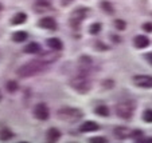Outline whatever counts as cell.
<instances>
[{
	"label": "cell",
	"instance_id": "1",
	"mask_svg": "<svg viewBox=\"0 0 152 143\" xmlns=\"http://www.w3.org/2000/svg\"><path fill=\"white\" fill-rule=\"evenodd\" d=\"M47 66H49V64H46L45 62H42V60H39V59L31 60V62H28V63L23 64L22 67H19V70H18V75H19L20 78L34 76V75L43 72L47 68Z\"/></svg>",
	"mask_w": 152,
	"mask_h": 143
},
{
	"label": "cell",
	"instance_id": "2",
	"mask_svg": "<svg viewBox=\"0 0 152 143\" xmlns=\"http://www.w3.org/2000/svg\"><path fill=\"white\" fill-rule=\"evenodd\" d=\"M57 116L63 122H67V123H74L77 120H80L83 116V112L81 110L75 109V107H62L57 111Z\"/></svg>",
	"mask_w": 152,
	"mask_h": 143
},
{
	"label": "cell",
	"instance_id": "3",
	"mask_svg": "<svg viewBox=\"0 0 152 143\" xmlns=\"http://www.w3.org/2000/svg\"><path fill=\"white\" fill-rule=\"evenodd\" d=\"M70 87L74 88L77 92H81V94H86L92 88V83L89 82L88 76L86 75H78V76L73 78L70 80Z\"/></svg>",
	"mask_w": 152,
	"mask_h": 143
},
{
	"label": "cell",
	"instance_id": "4",
	"mask_svg": "<svg viewBox=\"0 0 152 143\" xmlns=\"http://www.w3.org/2000/svg\"><path fill=\"white\" fill-rule=\"evenodd\" d=\"M135 103L132 100H124V102H120L116 106V114L117 116L123 118V119H131V116L135 112Z\"/></svg>",
	"mask_w": 152,
	"mask_h": 143
},
{
	"label": "cell",
	"instance_id": "5",
	"mask_svg": "<svg viewBox=\"0 0 152 143\" xmlns=\"http://www.w3.org/2000/svg\"><path fill=\"white\" fill-rule=\"evenodd\" d=\"M86 12H88V9L83 8V7H82V8L74 9V11L72 12V15H70V24H72V27L78 28V26L81 24V22L85 19Z\"/></svg>",
	"mask_w": 152,
	"mask_h": 143
},
{
	"label": "cell",
	"instance_id": "6",
	"mask_svg": "<svg viewBox=\"0 0 152 143\" xmlns=\"http://www.w3.org/2000/svg\"><path fill=\"white\" fill-rule=\"evenodd\" d=\"M115 134L117 135L120 139L141 137V131H139V130H129V129H126V127H116V129H115Z\"/></svg>",
	"mask_w": 152,
	"mask_h": 143
},
{
	"label": "cell",
	"instance_id": "7",
	"mask_svg": "<svg viewBox=\"0 0 152 143\" xmlns=\"http://www.w3.org/2000/svg\"><path fill=\"white\" fill-rule=\"evenodd\" d=\"M92 64H93V62L89 56H86V55L81 56L80 59H78V70H80V75H86V76H88L90 68H92Z\"/></svg>",
	"mask_w": 152,
	"mask_h": 143
},
{
	"label": "cell",
	"instance_id": "8",
	"mask_svg": "<svg viewBox=\"0 0 152 143\" xmlns=\"http://www.w3.org/2000/svg\"><path fill=\"white\" fill-rule=\"evenodd\" d=\"M133 83L141 88H152V76L149 75H136L133 76Z\"/></svg>",
	"mask_w": 152,
	"mask_h": 143
},
{
	"label": "cell",
	"instance_id": "9",
	"mask_svg": "<svg viewBox=\"0 0 152 143\" xmlns=\"http://www.w3.org/2000/svg\"><path fill=\"white\" fill-rule=\"evenodd\" d=\"M34 115H35V118L39 120H47L50 116L49 107H47L45 103L37 104V106L34 107Z\"/></svg>",
	"mask_w": 152,
	"mask_h": 143
},
{
	"label": "cell",
	"instance_id": "10",
	"mask_svg": "<svg viewBox=\"0 0 152 143\" xmlns=\"http://www.w3.org/2000/svg\"><path fill=\"white\" fill-rule=\"evenodd\" d=\"M38 59L45 62L46 64H51L59 59V54H58V52H42Z\"/></svg>",
	"mask_w": 152,
	"mask_h": 143
},
{
	"label": "cell",
	"instance_id": "11",
	"mask_svg": "<svg viewBox=\"0 0 152 143\" xmlns=\"http://www.w3.org/2000/svg\"><path fill=\"white\" fill-rule=\"evenodd\" d=\"M39 27L45 29H49V31H54L57 28V22L53 17H43V19L39 20Z\"/></svg>",
	"mask_w": 152,
	"mask_h": 143
},
{
	"label": "cell",
	"instance_id": "12",
	"mask_svg": "<svg viewBox=\"0 0 152 143\" xmlns=\"http://www.w3.org/2000/svg\"><path fill=\"white\" fill-rule=\"evenodd\" d=\"M50 7H51V4L47 0H37L34 3V11L38 14H42V12H46Z\"/></svg>",
	"mask_w": 152,
	"mask_h": 143
},
{
	"label": "cell",
	"instance_id": "13",
	"mask_svg": "<svg viewBox=\"0 0 152 143\" xmlns=\"http://www.w3.org/2000/svg\"><path fill=\"white\" fill-rule=\"evenodd\" d=\"M133 42H135V46L137 48H145V47L149 46V39L145 35H137Z\"/></svg>",
	"mask_w": 152,
	"mask_h": 143
},
{
	"label": "cell",
	"instance_id": "14",
	"mask_svg": "<svg viewBox=\"0 0 152 143\" xmlns=\"http://www.w3.org/2000/svg\"><path fill=\"white\" fill-rule=\"evenodd\" d=\"M46 43H47V46L53 50V51H61V50L63 48L62 42H61L59 39H57V37H50Z\"/></svg>",
	"mask_w": 152,
	"mask_h": 143
},
{
	"label": "cell",
	"instance_id": "15",
	"mask_svg": "<svg viewBox=\"0 0 152 143\" xmlns=\"http://www.w3.org/2000/svg\"><path fill=\"white\" fill-rule=\"evenodd\" d=\"M100 129V126H98L96 122H92V120H88V122H85V123L81 126V131L82 132H92V131H97V130Z\"/></svg>",
	"mask_w": 152,
	"mask_h": 143
},
{
	"label": "cell",
	"instance_id": "16",
	"mask_svg": "<svg viewBox=\"0 0 152 143\" xmlns=\"http://www.w3.org/2000/svg\"><path fill=\"white\" fill-rule=\"evenodd\" d=\"M46 137L50 142H57L61 138V131L58 129H55V127H51V129L46 132Z\"/></svg>",
	"mask_w": 152,
	"mask_h": 143
},
{
	"label": "cell",
	"instance_id": "17",
	"mask_svg": "<svg viewBox=\"0 0 152 143\" xmlns=\"http://www.w3.org/2000/svg\"><path fill=\"white\" fill-rule=\"evenodd\" d=\"M26 20H27V15L24 14V12H18V14L12 17L11 23L14 24V26H18V24H23Z\"/></svg>",
	"mask_w": 152,
	"mask_h": 143
},
{
	"label": "cell",
	"instance_id": "18",
	"mask_svg": "<svg viewBox=\"0 0 152 143\" xmlns=\"http://www.w3.org/2000/svg\"><path fill=\"white\" fill-rule=\"evenodd\" d=\"M24 52H27V54H38V52H40V46L38 43H35V42H31V43H28L24 47Z\"/></svg>",
	"mask_w": 152,
	"mask_h": 143
},
{
	"label": "cell",
	"instance_id": "19",
	"mask_svg": "<svg viewBox=\"0 0 152 143\" xmlns=\"http://www.w3.org/2000/svg\"><path fill=\"white\" fill-rule=\"evenodd\" d=\"M27 32L24 31H16L14 35H12V40L14 42H16V43H23V42H26L27 40Z\"/></svg>",
	"mask_w": 152,
	"mask_h": 143
},
{
	"label": "cell",
	"instance_id": "20",
	"mask_svg": "<svg viewBox=\"0 0 152 143\" xmlns=\"http://www.w3.org/2000/svg\"><path fill=\"white\" fill-rule=\"evenodd\" d=\"M11 138H14V134H12L11 130H8V129L0 130V140H8Z\"/></svg>",
	"mask_w": 152,
	"mask_h": 143
},
{
	"label": "cell",
	"instance_id": "21",
	"mask_svg": "<svg viewBox=\"0 0 152 143\" xmlns=\"http://www.w3.org/2000/svg\"><path fill=\"white\" fill-rule=\"evenodd\" d=\"M96 114L100 115V116H109V109L104 104L96 107Z\"/></svg>",
	"mask_w": 152,
	"mask_h": 143
},
{
	"label": "cell",
	"instance_id": "22",
	"mask_svg": "<svg viewBox=\"0 0 152 143\" xmlns=\"http://www.w3.org/2000/svg\"><path fill=\"white\" fill-rule=\"evenodd\" d=\"M101 7H102V9H105V12H108V14H113V12H115L113 6L110 3H108V1H102V3H101Z\"/></svg>",
	"mask_w": 152,
	"mask_h": 143
},
{
	"label": "cell",
	"instance_id": "23",
	"mask_svg": "<svg viewBox=\"0 0 152 143\" xmlns=\"http://www.w3.org/2000/svg\"><path fill=\"white\" fill-rule=\"evenodd\" d=\"M115 27H116V29H117V31H124V29H125V27H126V24H125V22H124V20L117 19V20H115Z\"/></svg>",
	"mask_w": 152,
	"mask_h": 143
},
{
	"label": "cell",
	"instance_id": "24",
	"mask_svg": "<svg viewBox=\"0 0 152 143\" xmlns=\"http://www.w3.org/2000/svg\"><path fill=\"white\" fill-rule=\"evenodd\" d=\"M143 120L147 123H152V110H145L143 112Z\"/></svg>",
	"mask_w": 152,
	"mask_h": 143
},
{
	"label": "cell",
	"instance_id": "25",
	"mask_svg": "<svg viewBox=\"0 0 152 143\" xmlns=\"http://www.w3.org/2000/svg\"><path fill=\"white\" fill-rule=\"evenodd\" d=\"M101 31V24L100 23H94L90 26V34L92 35H97Z\"/></svg>",
	"mask_w": 152,
	"mask_h": 143
},
{
	"label": "cell",
	"instance_id": "26",
	"mask_svg": "<svg viewBox=\"0 0 152 143\" xmlns=\"http://www.w3.org/2000/svg\"><path fill=\"white\" fill-rule=\"evenodd\" d=\"M7 90H8L10 92H15L18 90V84L16 82H8L7 83Z\"/></svg>",
	"mask_w": 152,
	"mask_h": 143
},
{
	"label": "cell",
	"instance_id": "27",
	"mask_svg": "<svg viewBox=\"0 0 152 143\" xmlns=\"http://www.w3.org/2000/svg\"><path fill=\"white\" fill-rule=\"evenodd\" d=\"M89 142L90 143H105L106 139L105 138H102V137H94V138H90Z\"/></svg>",
	"mask_w": 152,
	"mask_h": 143
},
{
	"label": "cell",
	"instance_id": "28",
	"mask_svg": "<svg viewBox=\"0 0 152 143\" xmlns=\"http://www.w3.org/2000/svg\"><path fill=\"white\" fill-rule=\"evenodd\" d=\"M143 29L147 32H152V23H144L143 24Z\"/></svg>",
	"mask_w": 152,
	"mask_h": 143
},
{
	"label": "cell",
	"instance_id": "29",
	"mask_svg": "<svg viewBox=\"0 0 152 143\" xmlns=\"http://www.w3.org/2000/svg\"><path fill=\"white\" fill-rule=\"evenodd\" d=\"M145 59L152 64V52H149V54H147V55H145Z\"/></svg>",
	"mask_w": 152,
	"mask_h": 143
},
{
	"label": "cell",
	"instance_id": "30",
	"mask_svg": "<svg viewBox=\"0 0 152 143\" xmlns=\"http://www.w3.org/2000/svg\"><path fill=\"white\" fill-rule=\"evenodd\" d=\"M144 142H147V143H152V138H151V139H145Z\"/></svg>",
	"mask_w": 152,
	"mask_h": 143
},
{
	"label": "cell",
	"instance_id": "31",
	"mask_svg": "<svg viewBox=\"0 0 152 143\" xmlns=\"http://www.w3.org/2000/svg\"><path fill=\"white\" fill-rule=\"evenodd\" d=\"M1 9H3V6H1V4H0V11H1Z\"/></svg>",
	"mask_w": 152,
	"mask_h": 143
},
{
	"label": "cell",
	"instance_id": "32",
	"mask_svg": "<svg viewBox=\"0 0 152 143\" xmlns=\"http://www.w3.org/2000/svg\"><path fill=\"white\" fill-rule=\"evenodd\" d=\"M66 1H72V0H66Z\"/></svg>",
	"mask_w": 152,
	"mask_h": 143
},
{
	"label": "cell",
	"instance_id": "33",
	"mask_svg": "<svg viewBox=\"0 0 152 143\" xmlns=\"http://www.w3.org/2000/svg\"><path fill=\"white\" fill-rule=\"evenodd\" d=\"M0 99H1V95H0Z\"/></svg>",
	"mask_w": 152,
	"mask_h": 143
}]
</instances>
